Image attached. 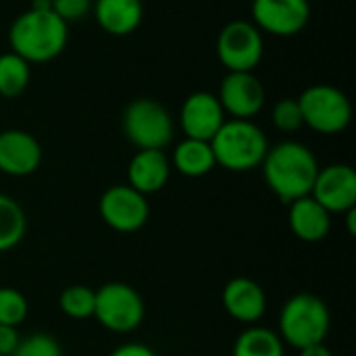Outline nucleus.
Segmentation results:
<instances>
[{
	"instance_id": "f257e3e1",
	"label": "nucleus",
	"mask_w": 356,
	"mask_h": 356,
	"mask_svg": "<svg viewBox=\"0 0 356 356\" xmlns=\"http://www.w3.org/2000/svg\"><path fill=\"white\" fill-rule=\"evenodd\" d=\"M261 169L267 188L284 204H290L298 198L311 196L315 177L321 167L311 148L288 140L267 150Z\"/></svg>"
},
{
	"instance_id": "f03ea898",
	"label": "nucleus",
	"mask_w": 356,
	"mask_h": 356,
	"mask_svg": "<svg viewBox=\"0 0 356 356\" xmlns=\"http://www.w3.org/2000/svg\"><path fill=\"white\" fill-rule=\"evenodd\" d=\"M67 40L69 25L54 10L27 8L8 29L13 52L27 63H48L56 58L65 50Z\"/></svg>"
},
{
	"instance_id": "7ed1b4c3",
	"label": "nucleus",
	"mask_w": 356,
	"mask_h": 356,
	"mask_svg": "<svg viewBox=\"0 0 356 356\" xmlns=\"http://www.w3.org/2000/svg\"><path fill=\"white\" fill-rule=\"evenodd\" d=\"M332 327V313L323 298L311 292L290 296L277 319V336L286 346L302 350L313 344L325 342Z\"/></svg>"
},
{
	"instance_id": "20e7f679",
	"label": "nucleus",
	"mask_w": 356,
	"mask_h": 356,
	"mask_svg": "<svg viewBox=\"0 0 356 356\" xmlns=\"http://www.w3.org/2000/svg\"><path fill=\"white\" fill-rule=\"evenodd\" d=\"M215 163L234 173H246L261 167L269 142L265 131L252 119H225L211 140Z\"/></svg>"
},
{
	"instance_id": "39448f33",
	"label": "nucleus",
	"mask_w": 356,
	"mask_h": 356,
	"mask_svg": "<svg viewBox=\"0 0 356 356\" xmlns=\"http://www.w3.org/2000/svg\"><path fill=\"white\" fill-rule=\"evenodd\" d=\"M146 307L142 294L123 282H108L96 290L94 319L113 334H131L144 323Z\"/></svg>"
},
{
	"instance_id": "423d86ee",
	"label": "nucleus",
	"mask_w": 356,
	"mask_h": 356,
	"mask_svg": "<svg viewBox=\"0 0 356 356\" xmlns=\"http://www.w3.org/2000/svg\"><path fill=\"white\" fill-rule=\"evenodd\" d=\"M296 100L302 113V123L317 134H342L353 121V104L348 96L334 86H311Z\"/></svg>"
},
{
	"instance_id": "0eeeda50",
	"label": "nucleus",
	"mask_w": 356,
	"mask_h": 356,
	"mask_svg": "<svg viewBox=\"0 0 356 356\" xmlns=\"http://www.w3.org/2000/svg\"><path fill=\"white\" fill-rule=\"evenodd\" d=\"M123 134L138 150H163L173 140V119L161 102L136 98L123 111Z\"/></svg>"
},
{
	"instance_id": "6e6552de",
	"label": "nucleus",
	"mask_w": 356,
	"mask_h": 356,
	"mask_svg": "<svg viewBox=\"0 0 356 356\" xmlns=\"http://www.w3.org/2000/svg\"><path fill=\"white\" fill-rule=\"evenodd\" d=\"M263 35L254 23L232 21L217 38V56L229 73H252L263 58Z\"/></svg>"
},
{
	"instance_id": "1a4fd4ad",
	"label": "nucleus",
	"mask_w": 356,
	"mask_h": 356,
	"mask_svg": "<svg viewBox=\"0 0 356 356\" xmlns=\"http://www.w3.org/2000/svg\"><path fill=\"white\" fill-rule=\"evenodd\" d=\"M98 215L106 227L119 234L140 232L150 217L148 198L127 184L111 186L98 200Z\"/></svg>"
},
{
	"instance_id": "9d476101",
	"label": "nucleus",
	"mask_w": 356,
	"mask_h": 356,
	"mask_svg": "<svg viewBox=\"0 0 356 356\" xmlns=\"http://www.w3.org/2000/svg\"><path fill=\"white\" fill-rule=\"evenodd\" d=\"M311 196L330 215H344L356 209V171L346 163H334L319 169Z\"/></svg>"
},
{
	"instance_id": "9b49d317",
	"label": "nucleus",
	"mask_w": 356,
	"mask_h": 356,
	"mask_svg": "<svg viewBox=\"0 0 356 356\" xmlns=\"http://www.w3.org/2000/svg\"><path fill=\"white\" fill-rule=\"evenodd\" d=\"M252 19L271 35L290 38L307 27L311 4L309 0H252Z\"/></svg>"
},
{
	"instance_id": "f8f14e48",
	"label": "nucleus",
	"mask_w": 356,
	"mask_h": 356,
	"mask_svg": "<svg viewBox=\"0 0 356 356\" xmlns=\"http://www.w3.org/2000/svg\"><path fill=\"white\" fill-rule=\"evenodd\" d=\"M217 98L232 119H252L265 106V88L254 73H227Z\"/></svg>"
},
{
	"instance_id": "ddd939ff",
	"label": "nucleus",
	"mask_w": 356,
	"mask_h": 356,
	"mask_svg": "<svg viewBox=\"0 0 356 356\" xmlns=\"http://www.w3.org/2000/svg\"><path fill=\"white\" fill-rule=\"evenodd\" d=\"M225 121L223 106L219 98L211 92H194L190 94L179 111V125L186 138L211 142L213 136Z\"/></svg>"
},
{
	"instance_id": "4468645a",
	"label": "nucleus",
	"mask_w": 356,
	"mask_h": 356,
	"mask_svg": "<svg viewBox=\"0 0 356 356\" xmlns=\"http://www.w3.org/2000/svg\"><path fill=\"white\" fill-rule=\"evenodd\" d=\"M42 165V146L29 131H0V173L8 177H27Z\"/></svg>"
},
{
	"instance_id": "2eb2a0df",
	"label": "nucleus",
	"mask_w": 356,
	"mask_h": 356,
	"mask_svg": "<svg viewBox=\"0 0 356 356\" xmlns=\"http://www.w3.org/2000/svg\"><path fill=\"white\" fill-rule=\"evenodd\" d=\"M225 313L244 325H257L267 311V294L263 286L250 277H234L221 292Z\"/></svg>"
},
{
	"instance_id": "dca6fc26",
	"label": "nucleus",
	"mask_w": 356,
	"mask_h": 356,
	"mask_svg": "<svg viewBox=\"0 0 356 356\" xmlns=\"http://www.w3.org/2000/svg\"><path fill=\"white\" fill-rule=\"evenodd\" d=\"M171 175V161L163 150H138L127 165V186L144 194L161 192Z\"/></svg>"
},
{
	"instance_id": "f3484780",
	"label": "nucleus",
	"mask_w": 356,
	"mask_h": 356,
	"mask_svg": "<svg viewBox=\"0 0 356 356\" xmlns=\"http://www.w3.org/2000/svg\"><path fill=\"white\" fill-rule=\"evenodd\" d=\"M288 223L298 240L317 244L330 236L332 215L313 196H305L288 204Z\"/></svg>"
},
{
	"instance_id": "a211bd4d",
	"label": "nucleus",
	"mask_w": 356,
	"mask_h": 356,
	"mask_svg": "<svg viewBox=\"0 0 356 356\" xmlns=\"http://www.w3.org/2000/svg\"><path fill=\"white\" fill-rule=\"evenodd\" d=\"M92 10L102 31L117 38L134 33L144 15L142 0H94Z\"/></svg>"
},
{
	"instance_id": "6ab92c4d",
	"label": "nucleus",
	"mask_w": 356,
	"mask_h": 356,
	"mask_svg": "<svg viewBox=\"0 0 356 356\" xmlns=\"http://www.w3.org/2000/svg\"><path fill=\"white\" fill-rule=\"evenodd\" d=\"M173 167L179 175L192 179L209 175L217 167L211 142L192 140V138L181 140L173 150Z\"/></svg>"
},
{
	"instance_id": "aec40b11",
	"label": "nucleus",
	"mask_w": 356,
	"mask_h": 356,
	"mask_svg": "<svg viewBox=\"0 0 356 356\" xmlns=\"http://www.w3.org/2000/svg\"><path fill=\"white\" fill-rule=\"evenodd\" d=\"M232 356H286V344L277 332L263 325H248L236 338Z\"/></svg>"
},
{
	"instance_id": "412c9836",
	"label": "nucleus",
	"mask_w": 356,
	"mask_h": 356,
	"mask_svg": "<svg viewBox=\"0 0 356 356\" xmlns=\"http://www.w3.org/2000/svg\"><path fill=\"white\" fill-rule=\"evenodd\" d=\"M27 232V217L23 207L6 196L0 194V252H8L17 248Z\"/></svg>"
},
{
	"instance_id": "4be33fe9",
	"label": "nucleus",
	"mask_w": 356,
	"mask_h": 356,
	"mask_svg": "<svg viewBox=\"0 0 356 356\" xmlns=\"http://www.w3.org/2000/svg\"><path fill=\"white\" fill-rule=\"evenodd\" d=\"M29 63L23 60L19 54L4 52L0 54V96L2 98H17L25 92L29 83Z\"/></svg>"
},
{
	"instance_id": "5701e85b",
	"label": "nucleus",
	"mask_w": 356,
	"mask_h": 356,
	"mask_svg": "<svg viewBox=\"0 0 356 356\" xmlns=\"http://www.w3.org/2000/svg\"><path fill=\"white\" fill-rule=\"evenodd\" d=\"M94 302H96V290L83 286V284H73L67 286L60 296H58V307L65 317L73 321H86L94 317Z\"/></svg>"
},
{
	"instance_id": "b1692460",
	"label": "nucleus",
	"mask_w": 356,
	"mask_h": 356,
	"mask_svg": "<svg viewBox=\"0 0 356 356\" xmlns=\"http://www.w3.org/2000/svg\"><path fill=\"white\" fill-rule=\"evenodd\" d=\"M29 313V302L17 288H0V325L19 327Z\"/></svg>"
},
{
	"instance_id": "393cba45",
	"label": "nucleus",
	"mask_w": 356,
	"mask_h": 356,
	"mask_svg": "<svg viewBox=\"0 0 356 356\" xmlns=\"http://www.w3.org/2000/svg\"><path fill=\"white\" fill-rule=\"evenodd\" d=\"M10 356H63L58 340L46 332H35L19 340Z\"/></svg>"
},
{
	"instance_id": "a878e982",
	"label": "nucleus",
	"mask_w": 356,
	"mask_h": 356,
	"mask_svg": "<svg viewBox=\"0 0 356 356\" xmlns=\"http://www.w3.org/2000/svg\"><path fill=\"white\" fill-rule=\"evenodd\" d=\"M271 121L273 125L284 131V134H294L298 131L305 123H302V113H300V106H298V100L296 98H284L280 100L275 106H273V113H271Z\"/></svg>"
},
{
	"instance_id": "bb28decb",
	"label": "nucleus",
	"mask_w": 356,
	"mask_h": 356,
	"mask_svg": "<svg viewBox=\"0 0 356 356\" xmlns=\"http://www.w3.org/2000/svg\"><path fill=\"white\" fill-rule=\"evenodd\" d=\"M52 10L69 25L71 21H81L92 10V0H52Z\"/></svg>"
},
{
	"instance_id": "cd10ccee",
	"label": "nucleus",
	"mask_w": 356,
	"mask_h": 356,
	"mask_svg": "<svg viewBox=\"0 0 356 356\" xmlns=\"http://www.w3.org/2000/svg\"><path fill=\"white\" fill-rule=\"evenodd\" d=\"M21 336L17 332V327L10 325H0V356H10L13 350L17 348Z\"/></svg>"
},
{
	"instance_id": "c85d7f7f",
	"label": "nucleus",
	"mask_w": 356,
	"mask_h": 356,
	"mask_svg": "<svg viewBox=\"0 0 356 356\" xmlns=\"http://www.w3.org/2000/svg\"><path fill=\"white\" fill-rule=\"evenodd\" d=\"M108 356H156V353L140 342H125L121 346H117Z\"/></svg>"
},
{
	"instance_id": "c756f323",
	"label": "nucleus",
	"mask_w": 356,
	"mask_h": 356,
	"mask_svg": "<svg viewBox=\"0 0 356 356\" xmlns=\"http://www.w3.org/2000/svg\"><path fill=\"white\" fill-rule=\"evenodd\" d=\"M298 356H334L332 350L325 346V342L321 344H313V346H307L302 350H298Z\"/></svg>"
},
{
	"instance_id": "7c9ffc66",
	"label": "nucleus",
	"mask_w": 356,
	"mask_h": 356,
	"mask_svg": "<svg viewBox=\"0 0 356 356\" xmlns=\"http://www.w3.org/2000/svg\"><path fill=\"white\" fill-rule=\"evenodd\" d=\"M344 217H346V227H348V234L350 236H355L356 234V209H350L348 213H344Z\"/></svg>"
},
{
	"instance_id": "2f4dec72",
	"label": "nucleus",
	"mask_w": 356,
	"mask_h": 356,
	"mask_svg": "<svg viewBox=\"0 0 356 356\" xmlns=\"http://www.w3.org/2000/svg\"><path fill=\"white\" fill-rule=\"evenodd\" d=\"M29 8H35V10H52V0H33Z\"/></svg>"
}]
</instances>
